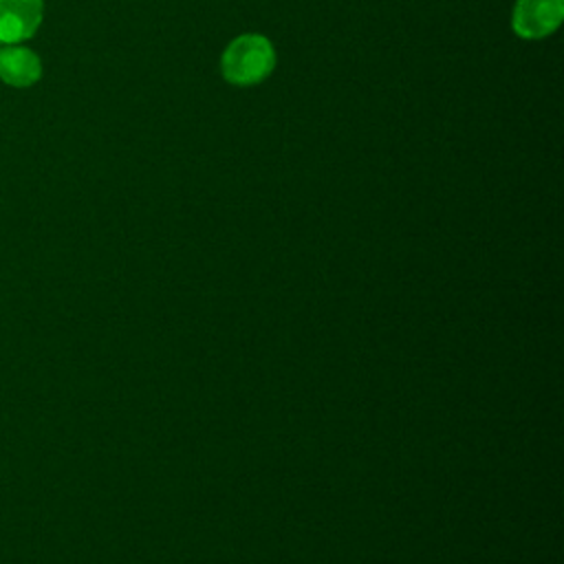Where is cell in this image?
Returning a JSON list of instances; mask_svg holds the SVG:
<instances>
[{"label":"cell","instance_id":"1","mask_svg":"<svg viewBox=\"0 0 564 564\" xmlns=\"http://www.w3.org/2000/svg\"><path fill=\"white\" fill-rule=\"evenodd\" d=\"M275 66V48L260 33L238 35L220 57L223 77L236 86H251L271 75Z\"/></svg>","mask_w":564,"mask_h":564},{"label":"cell","instance_id":"2","mask_svg":"<svg viewBox=\"0 0 564 564\" xmlns=\"http://www.w3.org/2000/svg\"><path fill=\"white\" fill-rule=\"evenodd\" d=\"M564 18V0H518L513 9V31L524 40L551 35Z\"/></svg>","mask_w":564,"mask_h":564},{"label":"cell","instance_id":"3","mask_svg":"<svg viewBox=\"0 0 564 564\" xmlns=\"http://www.w3.org/2000/svg\"><path fill=\"white\" fill-rule=\"evenodd\" d=\"M42 0H0V44L31 37L42 22Z\"/></svg>","mask_w":564,"mask_h":564},{"label":"cell","instance_id":"4","mask_svg":"<svg viewBox=\"0 0 564 564\" xmlns=\"http://www.w3.org/2000/svg\"><path fill=\"white\" fill-rule=\"evenodd\" d=\"M42 75V64L40 57L24 48V46H4L0 48V79L15 86L24 88L31 86L40 79Z\"/></svg>","mask_w":564,"mask_h":564}]
</instances>
